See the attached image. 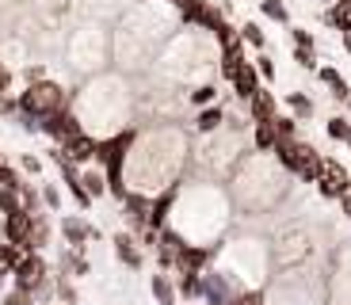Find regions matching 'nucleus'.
Listing matches in <instances>:
<instances>
[{
    "mask_svg": "<svg viewBox=\"0 0 351 305\" xmlns=\"http://www.w3.org/2000/svg\"><path fill=\"white\" fill-rule=\"evenodd\" d=\"M16 103H19V111L31 114V119H46V114L65 107V88L53 84V80H31V84L19 92Z\"/></svg>",
    "mask_w": 351,
    "mask_h": 305,
    "instance_id": "obj_1",
    "label": "nucleus"
},
{
    "mask_svg": "<svg viewBox=\"0 0 351 305\" xmlns=\"http://www.w3.org/2000/svg\"><path fill=\"white\" fill-rule=\"evenodd\" d=\"M248 111H252L256 122H271L275 114H279V111H275V96H271V92H263V88H256V92H252V99H248Z\"/></svg>",
    "mask_w": 351,
    "mask_h": 305,
    "instance_id": "obj_14",
    "label": "nucleus"
},
{
    "mask_svg": "<svg viewBox=\"0 0 351 305\" xmlns=\"http://www.w3.org/2000/svg\"><path fill=\"white\" fill-rule=\"evenodd\" d=\"M12 279H16L19 290H31V294H35L38 286L50 282V267H46V260L38 252H23V260H19L16 271H12Z\"/></svg>",
    "mask_w": 351,
    "mask_h": 305,
    "instance_id": "obj_3",
    "label": "nucleus"
},
{
    "mask_svg": "<svg viewBox=\"0 0 351 305\" xmlns=\"http://www.w3.org/2000/svg\"><path fill=\"white\" fill-rule=\"evenodd\" d=\"M321 80H325V84L332 88V96H336V99H351V88H348V80H343L336 69H328V65H325V69H321Z\"/></svg>",
    "mask_w": 351,
    "mask_h": 305,
    "instance_id": "obj_21",
    "label": "nucleus"
},
{
    "mask_svg": "<svg viewBox=\"0 0 351 305\" xmlns=\"http://www.w3.org/2000/svg\"><path fill=\"white\" fill-rule=\"evenodd\" d=\"M31 225H35V214H8V218L0 221V233L8 244H19L27 252V241H31Z\"/></svg>",
    "mask_w": 351,
    "mask_h": 305,
    "instance_id": "obj_9",
    "label": "nucleus"
},
{
    "mask_svg": "<svg viewBox=\"0 0 351 305\" xmlns=\"http://www.w3.org/2000/svg\"><path fill=\"white\" fill-rule=\"evenodd\" d=\"M114 256H119V260L126 263V267H134L138 271L141 267V252H138V244H134V236L130 233H114Z\"/></svg>",
    "mask_w": 351,
    "mask_h": 305,
    "instance_id": "obj_15",
    "label": "nucleus"
},
{
    "mask_svg": "<svg viewBox=\"0 0 351 305\" xmlns=\"http://www.w3.org/2000/svg\"><path fill=\"white\" fill-rule=\"evenodd\" d=\"M256 149L260 153H275V145H279V138H275V130H271V122H256Z\"/></svg>",
    "mask_w": 351,
    "mask_h": 305,
    "instance_id": "obj_20",
    "label": "nucleus"
},
{
    "mask_svg": "<svg viewBox=\"0 0 351 305\" xmlns=\"http://www.w3.org/2000/svg\"><path fill=\"white\" fill-rule=\"evenodd\" d=\"M38 199H43V202H46V206H50V210H62V191H58L53 183H46L43 191H38Z\"/></svg>",
    "mask_w": 351,
    "mask_h": 305,
    "instance_id": "obj_30",
    "label": "nucleus"
},
{
    "mask_svg": "<svg viewBox=\"0 0 351 305\" xmlns=\"http://www.w3.org/2000/svg\"><path fill=\"white\" fill-rule=\"evenodd\" d=\"M58 297H62L65 305H77V290H73V282L65 279V275L58 279Z\"/></svg>",
    "mask_w": 351,
    "mask_h": 305,
    "instance_id": "obj_32",
    "label": "nucleus"
},
{
    "mask_svg": "<svg viewBox=\"0 0 351 305\" xmlns=\"http://www.w3.org/2000/svg\"><path fill=\"white\" fill-rule=\"evenodd\" d=\"M191 103H199V107H210V103H214V88H210V84L195 88V92H191Z\"/></svg>",
    "mask_w": 351,
    "mask_h": 305,
    "instance_id": "obj_33",
    "label": "nucleus"
},
{
    "mask_svg": "<svg viewBox=\"0 0 351 305\" xmlns=\"http://www.w3.org/2000/svg\"><path fill=\"white\" fill-rule=\"evenodd\" d=\"M149 290H153V297H157V305H176V286H172L168 275H153Z\"/></svg>",
    "mask_w": 351,
    "mask_h": 305,
    "instance_id": "obj_17",
    "label": "nucleus"
},
{
    "mask_svg": "<svg viewBox=\"0 0 351 305\" xmlns=\"http://www.w3.org/2000/svg\"><path fill=\"white\" fill-rule=\"evenodd\" d=\"M38 191L31 183H16V187H0V214H38Z\"/></svg>",
    "mask_w": 351,
    "mask_h": 305,
    "instance_id": "obj_2",
    "label": "nucleus"
},
{
    "mask_svg": "<svg viewBox=\"0 0 351 305\" xmlns=\"http://www.w3.org/2000/svg\"><path fill=\"white\" fill-rule=\"evenodd\" d=\"M340 206H343V214L351 218V180H348V187L340 191Z\"/></svg>",
    "mask_w": 351,
    "mask_h": 305,
    "instance_id": "obj_38",
    "label": "nucleus"
},
{
    "mask_svg": "<svg viewBox=\"0 0 351 305\" xmlns=\"http://www.w3.org/2000/svg\"><path fill=\"white\" fill-rule=\"evenodd\" d=\"M168 4H172V8H184V4H187V0H168Z\"/></svg>",
    "mask_w": 351,
    "mask_h": 305,
    "instance_id": "obj_42",
    "label": "nucleus"
},
{
    "mask_svg": "<svg viewBox=\"0 0 351 305\" xmlns=\"http://www.w3.org/2000/svg\"><path fill=\"white\" fill-rule=\"evenodd\" d=\"M16 183H23V180H19V175L12 172V168L4 164V160H0V187H16Z\"/></svg>",
    "mask_w": 351,
    "mask_h": 305,
    "instance_id": "obj_36",
    "label": "nucleus"
},
{
    "mask_svg": "<svg viewBox=\"0 0 351 305\" xmlns=\"http://www.w3.org/2000/svg\"><path fill=\"white\" fill-rule=\"evenodd\" d=\"M80 130H84V126H80V119L69 111V107H62V111H53V114L43 119V134L53 138V141H69V138H77Z\"/></svg>",
    "mask_w": 351,
    "mask_h": 305,
    "instance_id": "obj_4",
    "label": "nucleus"
},
{
    "mask_svg": "<svg viewBox=\"0 0 351 305\" xmlns=\"http://www.w3.org/2000/svg\"><path fill=\"white\" fill-rule=\"evenodd\" d=\"M221 122H226V111H221V107H202L199 119H195V126H199L202 134H214Z\"/></svg>",
    "mask_w": 351,
    "mask_h": 305,
    "instance_id": "obj_19",
    "label": "nucleus"
},
{
    "mask_svg": "<svg viewBox=\"0 0 351 305\" xmlns=\"http://www.w3.org/2000/svg\"><path fill=\"white\" fill-rule=\"evenodd\" d=\"M256 73H260V80H275V65H271V58H256Z\"/></svg>",
    "mask_w": 351,
    "mask_h": 305,
    "instance_id": "obj_35",
    "label": "nucleus"
},
{
    "mask_svg": "<svg viewBox=\"0 0 351 305\" xmlns=\"http://www.w3.org/2000/svg\"><path fill=\"white\" fill-rule=\"evenodd\" d=\"M241 38H245L248 46H256V50H263V42H267V38H263V31L256 23H245L241 27Z\"/></svg>",
    "mask_w": 351,
    "mask_h": 305,
    "instance_id": "obj_28",
    "label": "nucleus"
},
{
    "mask_svg": "<svg viewBox=\"0 0 351 305\" xmlns=\"http://www.w3.org/2000/svg\"><path fill=\"white\" fill-rule=\"evenodd\" d=\"M23 168H27V172H43V160H38V157H23Z\"/></svg>",
    "mask_w": 351,
    "mask_h": 305,
    "instance_id": "obj_39",
    "label": "nucleus"
},
{
    "mask_svg": "<svg viewBox=\"0 0 351 305\" xmlns=\"http://www.w3.org/2000/svg\"><path fill=\"white\" fill-rule=\"evenodd\" d=\"M8 80H12V73H8V65L0 61V96H4V88H8Z\"/></svg>",
    "mask_w": 351,
    "mask_h": 305,
    "instance_id": "obj_40",
    "label": "nucleus"
},
{
    "mask_svg": "<svg viewBox=\"0 0 351 305\" xmlns=\"http://www.w3.org/2000/svg\"><path fill=\"white\" fill-rule=\"evenodd\" d=\"M290 35H294V46H313V35H309V31H298V27H294Z\"/></svg>",
    "mask_w": 351,
    "mask_h": 305,
    "instance_id": "obj_37",
    "label": "nucleus"
},
{
    "mask_svg": "<svg viewBox=\"0 0 351 305\" xmlns=\"http://www.w3.org/2000/svg\"><path fill=\"white\" fill-rule=\"evenodd\" d=\"M348 168L340 160H321V175H317V191L325 195V199H340V191L348 187Z\"/></svg>",
    "mask_w": 351,
    "mask_h": 305,
    "instance_id": "obj_6",
    "label": "nucleus"
},
{
    "mask_svg": "<svg viewBox=\"0 0 351 305\" xmlns=\"http://www.w3.org/2000/svg\"><path fill=\"white\" fill-rule=\"evenodd\" d=\"M80 183H84V191L92 195V199H99V195L107 191V175H99V172H80Z\"/></svg>",
    "mask_w": 351,
    "mask_h": 305,
    "instance_id": "obj_24",
    "label": "nucleus"
},
{
    "mask_svg": "<svg viewBox=\"0 0 351 305\" xmlns=\"http://www.w3.org/2000/svg\"><path fill=\"white\" fill-rule=\"evenodd\" d=\"M287 107L294 111V119H309V114H313V99L302 96V92H290V96H287Z\"/></svg>",
    "mask_w": 351,
    "mask_h": 305,
    "instance_id": "obj_22",
    "label": "nucleus"
},
{
    "mask_svg": "<svg viewBox=\"0 0 351 305\" xmlns=\"http://www.w3.org/2000/svg\"><path fill=\"white\" fill-rule=\"evenodd\" d=\"M294 61H298L302 69H313V65H317V53H313V46H298V50H294Z\"/></svg>",
    "mask_w": 351,
    "mask_h": 305,
    "instance_id": "obj_31",
    "label": "nucleus"
},
{
    "mask_svg": "<svg viewBox=\"0 0 351 305\" xmlns=\"http://www.w3.org/2000/svg\"><path fill=\"white\" fill-rule=\"evenodd\" d=\"M245 65V50H241V42H233L229 50H221V73H226V80H233V73Z\"/></svg>",
    "mask_w": 351,
    "mask_h": 305,
    "instance_id": "obj_18",
    "label": "nucleus"
},
{
    "mask_svg": "<svg viewBox=\"0 0 351 305\" xmlns=\"http://www.w3.org/2000/svg\"><path fill=\"white\" fill-rule=\"evenodd\" d=\"M229 305H263V290H245V294H237Z\"/></svg>",
    "mask_w": 351,
    "mask_h": 305,
    "instance_id": "obj_34",
    "label": "nucleus"
},
{
    "mask_svg": "<svg viewBox=\"0 0 351 305\" xmlns=\"http://www.w3.org/2000/svg\"><path fill=\"white\" fill-rule=\"evenodd\" d=\"M348 103H351V99H348Z\"/></svg>",
    "mask_w": 351,
    "mask_h": 305,
    "instance_id": "obj_45",
    "label": "nucleus"
},
{
    "mask_svg": "<svg viewBox=\"0 0 351 305\" xmlns=\"http://www.w3.org/2000/svg\"><path fill=\"white\" fill-rule=\"evenodd\" d=\"M96 145H99L96 138H88V134L80 130L77 138L62 141V157L73 160V164H88V160H96Z\"/></svg>",
    "mask_w": 351,
    "mask_h": 305,
    "instance_id": "obj_10",
    "label": "nucleus"
},
{
    "mask_svg": "<svg viewBox=\"0 0 351 305\" xmlns=\"http://www.w3.org/2000/svg\"><path fill=\"white\" fill-rule=\"evenodd\" d=\"M328 138H332V141H348L351 138V122L348 119H328Z\"/></svg>",
    "mask_w": 351,
    "mask_h": 305,
    "instance_id": "obj_26",
    "label": "nucleus"
},
{
    "mask_svg": "<svg viewBox=\"0 0 351 305\" xmlns=\"http://www.w3.org/2000/svg\"><path fill=\"white\" fill-rule=\"evenodd\" d=\"M294 126H298V122H294V119H287V114H275V119H271L275 138H294Z\"/></svg>",
    "mask_w": 351,
    "mask_h": 305,
    "instance_id": "obj_27",
    "label": "nucleus"
},
{
    "mask_svg": "<svg viewBox=\"0 0 351 305\" xmlns=\"http://www.w3.org/2000/svg\"><path fill=\"white\" fill-rule=\"evenodd\" d=\"M202 297H206V305H229L233 302L229 279L226 275H202Z\"/></svg>",
    "mask_w": 351,
    "mask_h": 305,
    "instance_id": "obj_12",
    "label": "nucleus"
},
{
    "mask_svg": "<svg viewBox=\"0 0 351 305\" xmlns=\"http://www.w3.org/2000/svg\"><path fill=\"white\" fill-rule=\"evenodd\" d=\"M0 305H35V294H31V290H8V294H4V302Z\"/></svg>",
    "mask_w": 351,
    "mask_h": 305,
    "instance_id": "obj_29",
    "label": "nucleus"
},
{
    "mask_svg": "<svg viewBox=\"0 0 351 305\" xmlns=\"http://www.w3.org/2000/svg\"><path fill=\"white\" fill-rule=\"evenodd\" d=\"M260 8H263V16H267V19H275V23H287V4H282V0H263V4H260Z\"/></svg>",
    "mask_w": 351,
    "mask_h": 305,
    "instance_id": "obj_25",
    "label": "nucleus"
},
{
    "mask_svg": "<svg viewBox=\"0 0 351 305\" xmlns=\"http://www.w3.org/2000/svg\"><path fill=\"white\" fill-rule=\"evenodd\" d=\"M210 256H214L210 244L202 248V244H187V241H184L180 248H176V271H180V275H184V271H191V275H202V267L210 263Z\"/></svg>",
    "mask_w": 351,
    "mask_h": 305,
    "instance_id": "obj_7",
    "label": "nucleus"
},
{
    "mask_svg": "<svg viewBox=\"0 0 351 305\" xmlns=\"http://www.w3.org/2000/svg\"><path fill=\"white\" fill-rule=\"evenodd\" d=\"M180 294L184 297H202V275H191V271H184V275H180Z\"/></svg>",
    "mask_w": 351,
    "mask_h": 305,
    "instance_id": "obj_23",
    "label": "nucleus"
},
{
    "mask_svg": "<svg viewBox=\"0 0 351 305\" xmlns=\"http://www.w3.org/2000/svg\"><path fill=\"white\" fill-rule=\"evenodd\" d=\"M321 153H317L313 145H306V141H294V164H290V172L298 175V180L306 183H317V175H321Z\"/></svg>",
    "mask_w": 351,
    "mask_h": 305,
    "instance_id": "obj_5",
    "label": "nucleus"
},
{
    "mask_svg": "<svg viewBox=\"0 0 351 305\" xmlns=\"http://www.w3.org/2000/svg\"><path fill=\"white\" fill-rule=\"evenodd\" d=\"M138 4H145V0H138Z\"/></svg>",
    "mask_w": 351,
    "mask_h": 305,
    "instance_id": "obj_44",
    "label": "nucleus"
},
{
    "mask_svg": "<svg viewBox=\"0 0 351 305\" xmlns=\"http://www.w3.org/2000/svg\"><path fill=\"white\" fill-rule=\"evenodd\" d=\"M343 35V46H348V53H351V31H340Z\"/></svg>",
    "mask_w": 351,
    "mask_h": 305,
    "instance_id": "obj_41",
    "label": "nucleus"
},
{
    "mask_svg": "<svg viewBox=\"0 0 351 305\" xmlns=\"http://www.w3.org/2000/svg\"><path fill=\"white\" fill-rule=\"evenodd\" d=\"M233 88H237V96H241V99H252V92L260 88V73H256L252 61H245V65L233 73Z\"/></svg>",
    "mask_w": 351,
    "mask_h": 305,
    "instance_id": "obj_13",
    "label": "nucleus"
},
{
    "mask_svg": "<svg viewBox=\"0 0 351 305\" xmlns=\"http://www.w3.org/2000/svg\"><path fill=\"white\" fill-rule=\"evenodd\" d=\"M62 233H65V241L73 244V248H84L88 241H92V236H99V229L96 225H88L84 218H62Z\"/></svg>",
    "mask_w": 351,
    "mask_h": 305,
    "instance_id": "obj_11",
    "label": "nucleus"
},
{
    "mask_svg": "<svg viewBox=\"0 0 351 305\" xmlns=\"http://www.w3.org/2000/svg\"><path fill=\"white\" fill-rule=\"evenodd\" d=\"M180 16H184V23H195V27H206V31H218L226 19H221V12H214L206 0H187L184 8H180Z\"/></svg>",
    "mask_w": 351,
    "mask_h": 305,
    "instance_id": "obj_8",
    "label": "nucleus"
},
{
    "mask_svg": "<svg viewBox=\"0 0 351 305\" xmlns=\"http://www.w3.org/2000/svg\"><path fill=\"white\" fill-rule=\"evenodd\" d=\"M19 260H23V248H19V244L0 241V282H4V275H12V271H16Z\"/></svg>",
    "mask_w": 351,
    "mask_h": 305,
    "instance_id": "obj_16",
    "label": "nucleus"
},
{
    "mask_svg": "<svg viewBox=\"0 0 351 305\" xmlns=\"http://www.w3.org/2000/svg\"><path fill=\"white\" fill-rule=\"evenodd\" d=\"M348 149H351V138H348Z\"/></svg>",
    "mask_w": 351,
    "mask_h": 305,
    "instance_id": "obj_43",
    "label": "nucleus"
}]
</instances>
